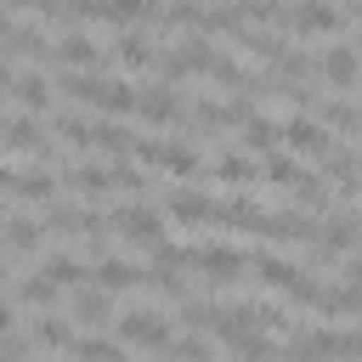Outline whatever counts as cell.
Instances as JSON below:
<instances>
[{"instance_id": "obj_5", "label": "cell", "mask_w": 362, "mask_h": 362, "mask_svg": "<svg viewBox=\"0 0 362 362\" xmlns=\"http://www.w3.org/2000/svg\"><path fill=\"white\" fill-rule=\"evenodd\" d=\"M283 147H288L294 158H328V153H334V136H328L311 113H294V119H283Z\"/></svg>"}, {"instance_id": "obj_35", "label": "cell", "mask_w": 362, "mask_h": 362, "mask_svg": "<svg viewBox=\"0 0 362 362\" xmlns=\"http://www.w3.org/2000/svg\"><path fill=\"white\" fill-rule=\"evenodd\" d=\"M11 79H17V68H11L6 57H0V90H11Z\"/></svg>"}, {"instance_id": "obj_3", "label": "cell", "mask_w": 362, "mask_h": 362, "mask_svg": "<svg viewBox=\"0 0 362 362\" xmlns=\"http://www.w3.org/2000/svg\"><path fill=\"white\" fill-rule=\"evenodd\" d=\"M170 322H164V311H153V305H130V311H119V345H141V351H170Z\"/></svg>"}, {"instance_id": "obj_9", "label": "cell", "mask_w": 362, "mask_h": 362, "mask_svg": "<svg viewBox=\"0 0 362 362\" xmlns=\"http://www.w3.org/2000/svg\"><path fill=\"white\" fill-rule=\"evenodd\" d=\"M90 277H96V288H102V294L147 288V266H136V260H124V255H102V260L90 266Z\"/></svg>"}, {"instance_id": "obj_10", "label": "cell", "mask_w": 362, "mask_h": 362, "mask_svg": "<svg viewBox=\"0 0 362 362\" xmlns=\"http://www.w3.org/2000/svg\"><path fill=\"white\" fill-rule=\"evenodd\" d=\"M62 181L79 192V198H102L113 187V164H96V158H68L62 164Z\"/></svg>"}, {"instance_id": "obj_16", "label": "cell", "mask_w": 362, "mask_h": 362, "mask_svg": "<svg viewBox=\"0 0 362 362\" xmlns=\"http://www.w3.org/2000/svg\"><path fill=\"white\" fill-rule=\"evenodd\" d=\"M170 215H175L181 226H204V221H215V198L198 192V187H175V192H170Z\"/></svg>"}, {"instance_id": "obj_36", "label": "cell", "mask_w": 362, "mask_h": 362, "mask_svg": "<svg viewBox=\"0 0 362 362\" xmlns=\"http://www.w3.org/2000/svg\"><path fill=\"white\" fill-rule=\"evenodd\" d=\"M345 17H351V23H356V28H362V6H351V11H345Z\"/></svg>"}, {"instance_id": "obj_30", "label": "cell", "mask_w": 362, "mask_h": 362, "mask_svg": "<svg viewBox=\"0 0 362 362\" xmlns=\"http://www.w3.org/2000/svg\"><path fill=\"white\" fill-rule=\"evenodd\" d=\"M232 356L238 362H277V339L272 334H238L232 339Z\"/></svg>"}, {"instance_id": "obj_17", "label": "cell", "mask_w": 362, "mask_h": 362, "mask_svg": "<svg viewBox=\"0 0 362 362\" xmlns=\"http://www.w3.org/2000/svg\"><path fill=\"white\" fill-rule=\"evenodd\" d=\"M283 356L288 362H334V328H300Z\"/></svg>"}, {"instance_id": "obj_15", "label": "cell", "mask_w": 362, "mask_h": 362, "mask_svg": "<svg viewBox=\"0 0 362 362\" xmlns=\"http://www.w3.org/2000/svg\"><path fill=\"white\" fill-rule=\"evenodd\" d=\"M107 45H113V57H119L124 68H147V62L158 57V40H153L147 28H124V34H113Z\"/></svg>"}, {"instance_id": "obj_33", "label": "cell", "mask_w": 362, "mask_h": 362, "mask_svg": "<svg viewBox=\"0 0 362 362\" xmlns=\"http://www.w3.org/2000/svg\"><path fill=\"white\" fill-rule=\"evenodd\" d=\"M11 328H17V300L0 294V334H11Z\"/></svg>"}, {"instance_id": "obj_1", "label": "cell", "mask_w": 362, "mask_h": 362, "mask_svg": "<svg viewBox=\"0 0 362 362\" xmlns=\"http://www.w3.org/2000/svg\"><path fill=\"white\" fill-rule=\"evenodd\" d=\"M136 164L141 170H170V175H198L204 170L198 147L181 141V136H141L136 141Z\"/></svg>"}, {"instance_id": "obj_2", "label": "cell", "mask_w": 362, "mask_h": 362, "mask_svg": "<svg viewBox=\"0 0 362 362\" xmlns=\"http://www.w3.org/2000/svg\"><path fill=\"white\" fill-rule=\"evenodd\" d=\"M107 226L124 238V243H141V249H158L164 243V221L153 204H113L107 209Z\"/></svg>"}, {"instance_id": "obj_38", "label": "cell", "mask_w": 362, "mask_h": 362, "mask_svg": "<svg viewBox=\"0 0 362 362\" xmlns=\"http://www.w3.org/2000/svg\"><path fill=\"white\" fill-rule=\"evenodd\" d=\"M356 170H362V141H356Z\"/></svg>"}, {"instance_id": "obj_25", "label": "cell", "mask_w": 362, "mask_h": 362, "mask_svg": "<svg viewBox=\"0 0 362 362\" xmlns=\"http://www.w3.org/2000/svg\"><path fill=\"white\" fill-rule=\"evenodd\" d=\"M74 362H130L124 356V345L119 339H102V334H85V339H74V351H68Z\"/></svg>"}, {"instance_id": "obj_26", "label": "cell", "mask_w": 362, "mask_h": 362, "mask_svg": "<svg viewBox=\"0 0 362 362\" xmlns=\"http://www.w3.org/2000/svg\"><path fill=\"white\" fill-rule=\"evenodd\" d=\"M51 124H57V136L68 147H90V119L79 107H51Z\"/></svg>"}, {"instance_id": "obj_20", "label": "cell", "mask_w": 362, "mask_h": 362, "mask_svg": "<svg viewBox=\"0 0 362 362\" xmlns=\"http://www.w3.org/2000/svg\"><path fill=\"white\" fill-rule=\"evenodd\" d=\"M209 175H215V181H232V187H255V181H260V164L232 147V153H221V158L209 164Z\"/></svg>"}, {"instance_id": "obj_23", "label": "cell", "mask_w": 362, "mask_h": 362, "mask_svg": "<svg viewBox=\"0 0 362 362\" xmlns=\"http://www.w3.org/2000/svg\"><path fill=\"white\" fill-rule=\"evenodd\" d=\"M28 345H40V351H74V334H68V322L62 317H34L28 322Z\"/></svg>"}, {"instance_id": "obj_19", "label": "cell", "mask_w": 362, "mask_h": 362, "mask_svg": "<svg viewBox=\"0 0 362 362\" xmlns=\"http://www.w3.org/2000/svg\"><path fill=\"white\" fill-rule=\"evenodd\" d=\"M40 272H45L57 288H85V283H90V260H79V255H62V249H51Z\"/></svg>"}, {"instance_id": "obj_24", "label": "cell", "mask_w": 362, "mask_h": 362, "mask_svg": "<svg viewBox=\"0 0 362 362\" xmlns=\"http://www.w3.org/2000/svg\"><path fill=\"white\" fill-rule=\"evenodd\" d=\"M249 266H255V277H260V283H277V288H288V283L300 277V266H294V260H283V255H272V249L249 255Z\"/></svg>"}, {"instance_id": "obj_22", "label": "cell", "mask_w": 362, "mask_h": 362, "mask_svg": "<svg viewBox=\"0 0 362 362\" xmlns=\"http://www.w3.org/2000/svg\"><path fill=\"white\" fill-rule=\"evenodd\" d=\"M0 226H6V249H11V255H34L40 238H45V226H40L34 215H6Z\"/></svg>"}, {"instance_id": "obj_32", "label": "cell", "mask_w": 362, "mask_h": 362, "mask_svg": "<svg viewBox=\"0 0 362 362\" xmlns=\"http://www.w3.org/2000/svg\"><path fill=\"white\" fill-rule=\"evenodd\" d=\"M334 356L339 362H362V328H339L334 334Z\"/></svg>"}, {"instance_id": "obj_13", "label": "cell", "mask_w": 362, "mask_h": 362, "mask_svg": "<svg viewBox=\"0 0 362 362\" xmlns=\"http://www.w3.org/2000/svg\"><path fill=\"white\" fill-rule=\"evenodd\" d=\"M136 141H141V136H130V130H124V119H90V147L113 153L119 164H130V158H136Z\"/></svg>"}, {"instance_id": "obj_7", "label": "cell", "mask_w": 362, "mask_h": 362, "mask_svg": "<svg viewBox=\"0 0 362 362\" xmlns=\"http://www.w3.org/2000/svg\"><path fill=\"white\" fill-rule=\"evenodd\" d=\"M317 74H322L334 90H351V85L362 79V62H356L351 40H334V45H322V57H317Z\"/></svg>"}, {"instance_id": "obj_29", "label": "cell", "mask_w": 362, "mask_h": 362, "mask_svg": "<svg viewBox=\"0 0 362 362\" xmlns=\"http://www.w3.org/2000/svg\"><path fill=\"white\" fill-rule=\"evenodd\" d=\"M74 322H85V328H96V322H107V294H102L96 283L74 294Z\"/></svg>"}, {"instance_id": "obj_39", "label": "cell", "mask_w": 362, "mask_h": 362, "mask_svg": "<svg viewBox=\"0 0 362 362\" xmlns=\"http://www.w3.org/2000/svg\"><path fill=\"white\" fill-rule=\"evenodd\" d=\"M0 277H6V255H0Z\"/></svg>"}, {"instance_id": "obj_18", "label": "cell", "mask_w": 362, "mask_h": 362, "mask_svg": "<svg viewBox=\"0 0 362 362\" xmlns=\"http://www.w3.org/2000/svg\"><path fill=\"white\" fill-rule=\"evenodd\" d=\"M243 147L260 153V158H272V153L283 147V119H277V113H255V119L243 124Z\"/></svg>"}, {"instance_id": "obj_21", "label": "cell", "mask_w": 362, "mask_h": 362, "mask_svg": "<svg viewBox=\"0 0 362 362\" xmlns=\"http://www.w3.org/2000/svg\"><path fill=\"white\" fill-rule=\"evenodd\" d=\"M11 192H17L23 204H51V198H57V175H51V164H34V170H23V175L11 181Z\"/></svg>"}, {"instance_id": "obj_11", "label": "cell", "mask_w": 362, "mask_h": 362, "mask_svg": "<svg viewBox=\"0 0 362 362\" xmlns=\"http://www.w3.org/2000/svg\"><path fill=\"white\" fill-rule=\"evenodd\" d=\"M345 23L339 6H322V0H305V6H288V28L294 34H334Z\"/></svg>"}, {"instance_id": "obj_28", "label": "cell", "mask_w": 362, "mask_h": 362, "mask_svg": "<svg viewBox=\"0 0 362 362\" xmlns=\"http://www.w3.org/2000/svg\"><path fill=\"white\" fill-rule=\"evenodd\" d=\"M17 300H23V305H40V311H45V305L57 300V283H51L45 272H23V277H17Z\"/></svg>"}, {"instance_id": "obj_14", "label": "cell", "mask_w": 362, "mask_h": 362, "mask_svg": "<svg viewBox=\"0 0 362 362\" xmlns=\"http://www.w3.org/2000/svg\"><path fill=\"white\" fill-rule=\"evenodd\" d=\"M11 90H17V102H23V113H51V79H45V68H17V79H11Z\"/></svg>"}, {"instance_id": "obj_6", "label": "cell", "mask_w": 362, "mask_h": 362, "mask_svg": "<svg viewBox=\"0 0 362 362\" xmlns=\"http://www.w3.org/2000/svg\"><path fill=\"white\" fill-rule=\"evenodd\" d=\"M136 113L147 119V124H175L181 113H187V96L175 90V85H141V96H136Z\"/></svg>"}, {"instance_id": "obj_31", "label": "cell", "mask_w": 362, "mask_h": 362, "mask_svg": "<svg viewBox=\"0 0 362 362\" xmlns=\"http://www.w3.org/2000/svg\"><path fill=\"white\" fill-rule=\"evenodd\" d=\"M170 362H215V345L198 334H181V339H170Z\"/></svg>"}, {"instance_id": "obj_4", "label": "cell", "mask_w": 362, "mask_h": 362, "mask_svg": "<svg viewBox=\"0 0 362 362\" xmlns=\"http://www.w3.org/2000/svg\"><path fill=\"white\" fill-rule=\"evenodd\" d=\"M51 57H57L68 74H96V62H102V40L85 34V28H62V34L51 40Z\"/></svg>"}, {"instance_id": "obj_27", "label": "cell", "mask_w": 362, "mask_h": 362, "mask_svg": "<svg viewBox=\"0 0 362 362\" xmlns=\"http://www.w3.org/2000/svg\"><path fill=\"white\" fill-rule=\"evenodd\" d=\"M300 175H305V170H300V158H294V153H283V147L260 164V181H272V187H300Z\"/></svg>"}, {"instance_id": "obj_34", "label": "cell", "mask_w": 362, "mask_h": 362, "mask_svg": "<svg viewBox=\"0 0 362 362\" xmlns=\"http://www.w3.org/2000/svg\"><path fill=\"white\" fill-rule=\"evenodd\" d=\"M11 181H17V170H11L6 158H0V192H11Z\"/></svg>"}, {"instance_id": "obj_12", "label": "cell", "mask_w": 362, "mask_h": 362, "mask_svg": "<svg viewBox=\"0 0 362 362\" xmlns=\"http://www.w3.org/2000/svg\"><path fill=\"white\" fill-rule=\"evenodd\" d=\"M311 119H317L328 136H334V130H339V136H356V130H362V107H351L345 96H317Z\"/></svg>"}, {"instance_id": "obj_37", "label": "cell", "mask_w": 362, "mask_h": 362, "mask_svg": "<svg viewBox=\"0 0 362 362\" xmlns=\"http://www.w3.org/2000/svg\"><path fill=\"white\" fill-rule=\"evenodd\" d=\"M351 51H356V62H362V34H356V40H351Z\"/></svg>"}, {"instance_id": "obj_8", "label": "cell", "mask_w": 362, "mask_h": 362, "mask_svg": "<svg viewBox=\"0 0 362 362\" xmlns=\"http://www.w3.org/2000/svg\"><path fill=\"white\" fill-rule=\"evenodd\" d=\"M198 266H204L209 283H238L243 266H249V249H238V243H204L198 249Z\"/></svg>"}]
</instances>
